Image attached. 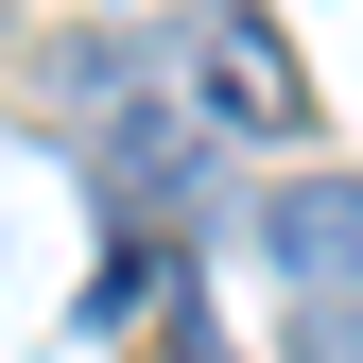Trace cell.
Listing matches in <instances>:
<instances>
[{
	"instance_id": "1",
	"label": "cell",
	"mask_w": 363,
	"mask_h": 363,
	"mask_svg": "<svg viewBox=\"0 0 363 363\" xmlns=\"http://www.w3.org/2000/svg\"><path fill=\"white\" fill-rule=\"evenodd\" d=\"M191 104L242 121V139H294V121H311V69L277 52V18H225L208 52H191Z\"/></svg>"
},
{
	"instance_id": "2",
	"label": "cell",
	"mask_w": 363,
	"mask_h": 363,
	"mask_svg": "<svg viewBox=\"0 0 363 363\" xmlns=\"http://www.w3.org/2000/svg\"><path fill=\"white\" fill-rule=\"evenodd\" d=\"M259 242H277L294 294H363V173H311V191L259 208Z\"/></svg>"
},
{
	"instance_id": "3",
	"label": "cell",
	"mask_w": 363,
	"mask_h": 363,
	"mask_svg": "<svg viewBox=\"0 0 363 363\" xmlns=\"http://www.w3.org/2000/svg\"><path fill=\"white\" fill-rule=\"evenodd\" d=\"M294 363H363V294H311V329H294Z\"/></svg>"
}]
</instances>
